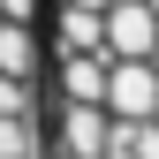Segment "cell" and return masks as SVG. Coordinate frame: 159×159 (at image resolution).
Masks as SVG:
<instances>
[{
  "instance_id": "6da1fadb",
  "label": "cell",
  "mask_w": 159,
  "mask_h": 159,
  "mask_svg": "<svg viewBox=\"0 0 159 159\" xmlns=\"http://www.w3.org/2000/svg\"><path fill=\"white\" fill-rule=\"evenodd\" d=\"M38 76L53 106H144L159 84V0H38Z\"/></svg>"
},
{
  "instance_id": "7a4b0ae2",
  "label": "cell",
  "mask_w": 159,
  "mask_h": 159,
  "mask_svg": "<svg viewBox=\"0 0 159 159\" xmlns=\"http://www.w3.org/2000/svg\"><path fill=\"white\" fill-rule=\"evenodd\" d=\"M0 159H46V121H38V0H0Z\"/></svg>"
}]
</instances>
